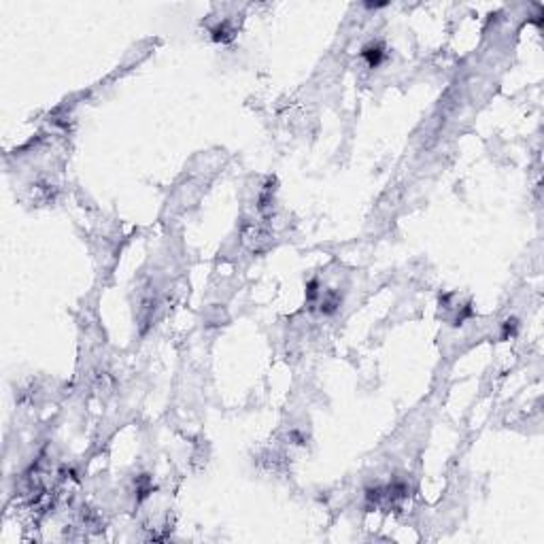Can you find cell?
Wrapping results in <instances>:
<instances>
[{
    "instance_id": "cell-1",
    "label": "cell",
    "mask_w": 544,
    "mask_h": 544,
    "mask_svg": "<svg viewBox=\"0 0 544 544\" xmlns=\"http://www.w3.org/2000/svg\"><path fill=\"white\" fill-rule=\"evenodd\" d=\"M361 55L368 60L370 66H379L381 60H383V55H385V51H383V47H381L379 43H372V45H368L364 51H361Z\"/></svg>"
},
{
    "instance_id": "cell-2",
    "label": "cell",
    "mask_w": 544,
    "mask_h": 544,
    "mask_svg": "<svg viewBox=\"0 0 544 544\" xmlns=\"http://www.w3.org/2000/svg\"><path fill=\"white\" fill-rule=\"evenodd\" d=\"M340 306V298L338 296H334V293H327V298H323V304H321V311L325 313V315H330V313H334L336 309Z\"/></svg>"
}]
</instances>
